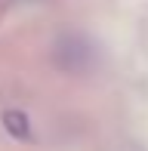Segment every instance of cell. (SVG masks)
<instances>
[{
    "label": "cell",
    "instance_id": "1",
    "mask_svg": "<svg viewBox=\"0 0 148 151\" xmlns=\"http://www.w3.org/2000/svg\"><path fill=\"white\" fill-rule=\"evenodd\" d=\"M3 127L9 129V136H16V139H22L25 133H28V117L19 111H6L3 114Z\"/></svg>",
    "mask_w": 148,
    "mask_h": 151
}]
</instances>
